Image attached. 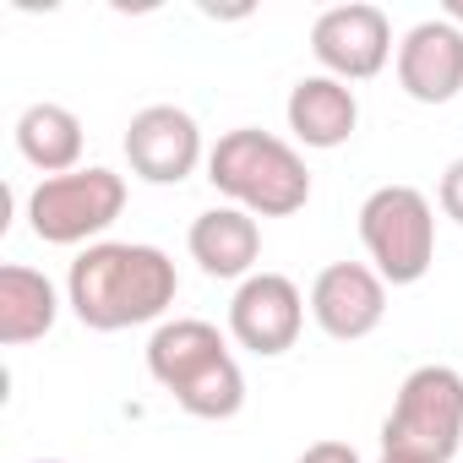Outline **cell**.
<instances>
[{"label": "cell", "mask_w": 463, "mask_h": 463, "mask_svg": "<svg viewBox=\"0 0 463 463\" xmlns=\"http://www.w3.org/2000/svg\"><path fill=\"white\" fill-rule=\"evenodd\" d=\"M180 295L169 251L137 241H93L66 273V306L93 333H120L158 322Z\"/></svg>", "instance_id": "1"}, {"label": "cell", "mask_w": 463, "mask_h": 463, "mask_svg": "<svg viewBox=\"0 0 463 463\" xmlns=\"http://www.w3.org/2000/svg\"><path fill=\"white\" fill-rule=\"evenodd\" d=\"M147 371L153 382L196 420H235L246 409V376L202 317H175L147 338Z\"/></svg>", "instance_id": "2"}, {"label": "cell", "mask_w": 463, "mask_h": 463, "mask_svg": "<svg viewBox=\"0 0 463 463\" xmlns=\"http://www.w3.org/2000/svg\"><path fill=\"white\" fill-rule=\"evenodd\" d=\"M207 180L213 191L229 196V207H246L251 218H289L311 202V169L306 158L257 126L223 131L218 147L207 153Z\"/></svg>", "instance_id": "3"}, {"label": "cell", "mask_w": 463, "mask_h": 463, "mask_svg": "<svg viewBox=\"0 0 463 463\" xmlns=\"http://www.w3.org/2000/svg\"><path fill=\"white\" fill-rule=\"evenodd\" d=\"M463 447V376L452 365H414L382 420V452L414 463H452Z\"/></svg>", "instance_id": "4"}, {"label": "cell", "mask_w": 463, "mask_h": 463, "mask_svg": "<svg viewBox=\"0 0 463 463\" xmlns=\"http://www.w3.org/2000/svg\"><path fill=\"white\" fill-rule=\"evenodd\" d=\"M360 246L382 284H420L436 262V207L414 185H376L360 202Z\"/></svg>", "instance_id": "5"}, {"label": "cell", "mask_w": 463, "mask_h": 463, "mask_svg": "<svg viewBox=\"0 0 463 463\" xmlns=\"http://www.w3.org/2000/svg\"><path fill=\"white\" fill-rule=\"evenodd\" d=\"M126 213V180L104 164L39 180L28 191V223L44 246H82Z\"/></svg>", "instance_id": "6"}, {"label": "cell", "mask_w": 463, "mask_h": 463, "mask_svg": "<svg viewBox=\"0 0 463 463\" xmlns=\"http://www.w3.org/2000/svg\"><path fill=\"white\" fill-rule=\"evenodd\" d=\"M311 55L322 66V77L338 82H371L387 55H392V23L371 0H349V6H327L311 23Z\"/></svg>", "instance_id": "7"}, {"label": "cell", "mask_w": 463, "mask_h": 463, "mask_svg": "<svg viewBox=\"0 0 463 463\" xmlns=\"http://www.w3.org/2000/svg\"><path fill=\"white\" fill-rule=\"evenodd\" d=\"M300 327H306V295L284 273H251L229 300V333H235L241 349L262 360L289 354L300 344Z\"/></svg>", "instance_id": "8"}, {"label": "cell", "mask_w": 463, "mask_h": 463, "mask_svg": "<svg viewBox=\"0 0 463 463\" xmlns=\"http://www.w3.org/2000/svg\"><path fill=\"white\" fill-rule=\"evenodd\" d=\"M126 164L147 185H180L202 164V131L175 104H147L126 126Z\"/></svg>", "instance_id": "9"}, {"label": "cell", "mask_w": 463, "mask_h": 463, "mask_svg": "<svg viewBox=\"0 0 463 463\" xmlns=\"http://www.w3.org/2000/svg\"><path fill=\"white\" fill-rule=\"evenodd\" d=\"M311 317L338 344L371 338L382 327V317H387V284H382V273L365 268V262H333V268H322L317 284H311Z\"/></svg>", "instance_id": "10"}, {"label": "cell", "mask_w": 463, "mask_h": 463, "mask_svg": "<svg viewBox=\"0 0 463 463\" xmlns=\"http://www.w3.org/2000/svg\"><path fill=\"white\" fill-rule=\"evenodd\" d=\"M398 88L414 104H452L463 93V28L447 17L414 23L398 44Z\"/></svg>", "instance_id": "11"}, {"label": "cell", "mask_w": 463, "mask_h": 463, "mask_svg": "<svg viewBox=\"0 0 463 463\" xmlns=\"http://www.w3.org/2000/svg\"><path fill=\"white\" fill-rule=\"evenodd\" d=\"M185 246L207 279H241L246 284L257 257H262V229L246 207H207V213H196Z\"/></svg>", "instance_id": "12"}, {"label": "cell", "mask_w": 463, "mask_h": 463, "mask_svg": "<svg viewBox=\"0 0 463 463\" xmlns=\"http://www.w3.org/2000/svg\"><path fill=\"white\" fill-rule=\"evenodd\" d=\"M284 115H289V131H295L306 147L333 153V147H344V142L354 137V126H360V99H354V88L338 82V77H300V82L289 88Z\"/></svg>", "instance_id": "13"}, {"label": "cell", "mask_w": 463, "mask_h": 463, "mask_svg": "<svg viewBox=\"0 0 463 463\" xmlns=\"http://www.w3.org/2000/svg\"><path fill=\"white\" fill-rule=\"evenodd\" d=\"M61 317V295L44 273L12 262L0 268V344L6 349H23V344H39Z\"/></svg>", "instance_id": "14"}, {"label": "cell", "mask_w": 463, "mask_h": 463, "mask_svg": "<svg viewBox=\"0 0 463 463\" xmlns=\"http://www.w3.org/2000/svg\"><path fill=\"white\" fill-rule=\"evenodd\" d=\"M17 153L44 175H71L82 169V120L66 104H28L17 115Z\"/></svg>", "instance_id": "15"}, {"label": "cell", "mask_w": 463, "mask_h": 463, "mask_svg": "<svg viewBox=\"0 0 463 463\" xmlns=\"http://www.w3.org/2000/svg\"><path fill=\"white\" fill-rule=\"evenodd\" d=\"M436 202H441V213H447L452 223H463V158H452V164H447V175H441V191H436Z\"/></svg>", "instance_id": "16"}, {"label": "cell", "mask_w": 463, "mask_h": 463, "mask_svg": "<svg viewBox=\"0 0 463 463\" xmlns=\"http://www.w3.org/2000/svg\"><path fill=\"white\" fill-rule=\"evenodd\" d=\"M295 463H360V452L349 441H311Z\"/></svg>", "instance_id": "17"}, {"label": "cell", "mask_w": 463, "mask_h": 463, "mask_svg": "<svg viewBox=\"0 0 463 463\" xmlns=\"http://www.w3.org/2000/svg\"><path fill=\"white\" fill-rule=\"evenodd\" d=\"M447 23H452V28L463 23V0H452V6H447Z\"/></svg>", "instance_id": "18"}, {"label": "cell", "mask_w": 463, "mask_h": 463, "mask_svg": "<svg viewBox=\"0 0 463 463\" xmlns=\"http://www.w3.org/2000/svg\"><path fill=\"white\" fill-rule=\"evenodd\" d=\"M376 463H414V458H392V452H382V458H376Z\"/></svg>", "instance_id": "19"}, {"label": "cell", "mask_w": 463, "mask_h": 463, "mask_svg": "<svg viewBox=\"0 0 463 463\" xmlns=\"http://www.w3.org/2000/svg\"><path fill=\"white\" fill-rule=\"evenodd\" d=\"M33 463H66V458H33Z\"/></svg>", "instance_id": "20"}]
</instances>
